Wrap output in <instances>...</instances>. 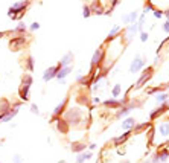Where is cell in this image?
<instances>
[{
    "label": "cell",
    "mask_w": 169,
    "mask_h": 163,
    "mask_svg": "<svg viewBox=\"0 0 169 163\" xmlns=\"http://www.w3.org/2000/svg\"><path fill=\"white\" fill-rule=\"evenodd\" d=\"M32 82H34V79H32V76L29 73H24L22 76V84L18 87V98H20L22 102L29 101V90L32 87Z\"/></svg>",
    "instance_id": "1"
},
{
    "label": "cell",
    "mask_w": 169,
    "mask_h": 163,
    "mask_svg": "<svg viewBox=\"0 0 169 163\" xmlns=\"http://www.w3.org/2000/svg\"><path fill=\"white\" fill-rule=\"evenodd\" d=\"M31 3L29 2H15L11 8L8 9V17L12 18V20H20L23 15H24V9L29 6Z\"/></svg>",
    "instance_id": "2"
},
{
    "label": "cell",
    "mask_w": 169,
    "mask_h": 163,
    "mask_svg": "<svg viewBox=\"0 0 169 163\" xmlns=\"http://www.w3.org/2000/svg\"><path fill=\"white\" fill-rule=\"evenodd\" d=\"M26 43L28 40L24 38V35H12V38H9V49L12 52H18L26 46Z\"/></svg>",
    "instance_id": "3"
},
{
    "label": "cell",
    "mask_w": 169,
    "mask_h": 163,
    "mask_svg": "<svg viewBox=\"0 0 169 163\" xmlns=\"http://www.w3.org/2000/svg\"><path fill=\"white\" fill-rule=\"evenodd\" d=\"M23 105V102L20 101V102H17V104H14L11 107V110L8 111V113H5V115H0V124H6V122H9V120H12L14 117L18 115V111H20V107Z\"/></svg>",
    "instance_id": "4"
},
{
    "label": "cell",
    "mask_w": 169,
    "mask_h": 163,
    "mask_svg": "<svg viewBox=\"0 0 169 163\" xmlns=\"http://www.w3.org/2000/svg\"><path fill=\"white\" fill-rule=\"evenodd\" d=\"M67 124L70 125H78L79 120H81V111L79 110H69L67 113H66V119H64Z\"/></svg>",
    "instance_id": "5"
},
{
    "label": "cell",
    "mask_w": 169,
    "mask_h": 163,
    "mask_svg": "<svg viewBox=\"0 0 169 163\" xmlns=\"http://www.w3.org/2000/svg\"><path fill=\"white\" fill-rule=\"evenodd\" d=\"M59 70H61V66H59V63H58L56 66H52V67L46 69L44 73H43V81H44V82H49L50 79L56 78V75H58V72H59Z\"/></svg>",
    "instance_id": "6"
},
{
    "label": "cell",
    "mask_w": 169,
    "mask_h": 163,
    "mask_svg": "<svg viewBox=\"0 0 169 163\" xmlns=\"http://www.w3.org/2000/svg\"><path fill=\"white\" fill-rule=\"evenodd\" d=\"M104 59V49L102 47H98V50L93 53V58H91V67H96L99 66Z\"/></svg>",
    "instance_id": "7"
},
{
    "label": "cell",
    "mask_w": 169,
    "mask_h": 163,
    "mask_svg": "<svg viewBox=\"0 0 169 163\" xmlns=\"http://www.w3.org/2000/svg\"><path fill=\"white\" fill-rule=\"evenodd\" d=\"M67 102H69V99H67V98H64V99H63L59 104L56 105L55 110H54V113H52V115H54V119L59 117L61 115H63V113H64V110H66V107H67Z\"/></svg>",
    "instance_id": "8"
},
{
    "label": "cell",
    "mask_w": 169,
    "mask_h": 163,
    "mask_svg": "<svg viewBox=\"0 0 169 163\" xmlns=\"http://www.w3.org/2000/svg\"><path fill=\"white\" fill-rule=\"evenodd\" d=\"M54 122H56V128H58V131H61L63 134H67L69 131V124L64 120V119H61V117H56V119H54Z\"/></svg>",
    "instance_id": "9"
},
{
    "label": "cell",
    "mask_w": 169,
    "mask_h": 163,
    "mask_svg": "<svg viewBox=\"0 0 169 163\" xmlns=\"http://www.w3.org/2000/svg\"><path fill=\"white\" fill-rule=\"evenodd\" d=\"M11 102L8 101V99H5V98H2L0 99V115H5V113H8L9 110H11Z\"/></svg>",
    "instance_id": "10"
},
{
    "label": "cell",
    "mask_w": 169,
    "mask_h": 163,
    "mask_svg": "<svg viewBox=\"0 0 169 163\" xmlns=\"http://www.w3.org/2000/svg\"><path fill=\"white\" fill-rule=\"evenodd\" d=\"M143 64H145V61H143L142 58H136L134 61L131 63V67H130V72H133V73H134V72H139V70H140L142 67H143Z\"/></svg>",
    "instance_id": "11"
},
{
    "label": "cell",
    "mask_w": 169,
    "mask_h": 163,
    "mask_svg": "<svg viewBox=\"0 0 169 163\" xmlns=\"http://www.w3.org/2000/svg\"><path fill=\"white\" fill-rule=\"evenodd\" d=\"M72 59H73V53H72V52H67V53L61 58V61H59V66H61V67H69V66H70V63H72Z\"/></svg>",
    "instance_id": "12"
},
{
    "label": "cell",
    "mask_w": 169,
    "mask_h": 163,
    "mask_svg": "<svg viewBox=\"0 0 169 163\" xmlns=\"http://www.w3.org/2000/svg\"><path fill=\"white\" fill-rule=\"evenodd\" d=\"M136 18H137V12L131 11L130 14H126V15L122 17V22H124L125 24H131V23H134L136 22Z\"/></svg>",
    "instance_id": "13"
},
{
    "label": "cell",
    "mask_w": 169,
    "mask_h": 163,
    "mask_svg": "<svg viewBox=\"0 0 169 163\" xmlns=\"http://www.w3.org/2000/svg\"><path fill=\"white\" fill-rule=\"evenodd\" d=\"M70 72H72V66H69V67H61V70H59V72H58V75H56V78L63 82Z\"/></svg>",
    "instance_id": "14"
},
{
    "label": "cell",
    "mask_w": 169,
    "mask_h": 163,
    "mask_svg": "<svg viewBox=\"0 0 169 163\" xmlns=\"http://www.w3.org/2000/svg\"><path fill=\"white\" fill-rule=\"evenodd\" d=\"M134 127H136V119H133V117H128V119H125L122 122V128L124 130H134Z\"/></svg>",
    "instance_id": "15"
},
{
    "label": "cell",
    "mask_w": 169,
    "mask_h": 163,
    "mask_svg": "<svg viewBox=\"0 0 169 163\" xmlns=\"http://www.w3.org/2000/svg\"><path fill=\"white\" fill-rule=\"evenodd\" d=\"M149 78H151V69H148L146 72H143V73H142V76H140V79L137 81V87H140V85H142V84H143V82H145V81H148Z\"/></svg>",
    "instance_id": "16"
},
{
    "label": "cell",
    "mask_w": 169,
    "mask_h": 163,
    "mask_svg": "<svg viewBox=\"0 0 169 163\" xmlns=\"http://www.w3.org/2000/svg\"><path fill=\"white\" fill-rule=\"evenodd\" d=\"M158 133H160L161 136H168L169 134V124L168 122H163V124L158 125Z\"/></svg>",
    "instance_id": "17"
},
{
    "label": "cell",
    "mask_w": 169,
    "mask_h": 163,
    "mask_svg": "<svg viewBox=\"0 0 169 163\" xmlns=\"http://www.w3.org/2000/svg\"><path fill=\"white\" fill-rule=\"evenodd\" d=\"M85 148H87V145H85V143H81V142H79V143H73V145H72V151H73V152H79V154L84 151Z\"/></svg>",
    "instance_id": "18"
},
{
    "label": "cell",
    "mask_w": 169,
    "mask_h": 163,
    "mask_svg": "<svg viewBox=\"0 0 169 163\" xmlns=\"http://www.w3.org/2000/svg\"><path fill=\"white\" fill-rule=\"evenodd\" d=\"M158 159V162H166L168 160V157H169V151L168 150H161L160 152H157V155H156Z\"/></svg>",
    "instance_id": "19"
},
{
    "label": "cell",
    "mask_w": 169,
    "mask_h": 163,
    "mask_svg": "<svg viewBox=\"0 0 169 163\" xmlns=\"http://www.w3.org/2000/svg\"><path fill=\"white\" fill-rule=\"evenodd\" d=\"M89 159H91V152H81L78 155V159H76V163H82L85 160H89Z\"/></svg>",
    "instance_id": "20"
},
{
    "label": "cell",
    "mask_w": 169,
    "mask_h": 163,
    "mask_svg": "<svg viewBox=\"0 0 169 163\" xmlns=\"http://www.w3.org/2000/svg\"><path fill=\"white\" fill-rule=\"evenodd\" d=\"M133 108H134V105H126V107H124V108H120V110H119L117 116H119V117L126 116V115H128V113H130V111H131Z\"/></svg>",
    "instance_id": "21"
},
{
    "label": "cell",
    "mask_w": 169,
    "mask_h": 163,
    "mask_svg": "<svg viewBox=\"0 0 169 163\" xmlns=\"http://www.w3.org/2000/svg\"><path fill=\"white\" fill-rule=\"evenodd\" d=\"M120 92H122V85H120V84H116V85L113 87V92H111L113 99H116V98L120 94Z\"/></svg>",
    "instance_id": "22"
},
{
    "label": "cell",
    "mask_w": 169,
    "mask_h": 163,
    "mask_svg": "<svg viewBox=\"0 0 169 163\" xmlns=\"http://www.w3.org/2000/svg\"><path fill=\"white\" fill-rule=\"evenodd\" d=\"M34 63H35V59L32 57H28V59H26V69L29 70V72H34Z\"/></svg>",
    "instance_id": "23"
},
{
    "label": "cell",
    "mask_w": 169,
    "mask_h": 163,
    "mask_svg": "<svg viewBox=\"0 0 169 163\" xmlns=\"http://www.w3.org/2000/svg\"><path fill=\"white\" fill-rule=\"evenodd\" d=\"M169 94L168 93H158L156 96V99H157V102H165V101H168Z\"/></svg>",
    "instance_id": "24"
},
{
    "label": "cell",
    "mask_w": 169,
    "mask_h": 163,
    "mask_svg": "<svg viewBox=\"0 0 169 163\" xmlns=\"http://www.w3.org/2000/svg\"><path fill=\"white\" fill-rule=\"evenodd\" d=\"M128 136H130V131H128V133H124V134H122V136H119V137H116V139H114V143H116V145H119V143H120V142H124Z\"/></svg>",
    "instance_id": "25"
},
{
    "label": "cell",
    "mask_w": 169,
    "mask_h": 163,
    "mask_svg": "<svg viewBox=\"0 0 169 163\" xmlns=\"http://www.w3.org/2000/svg\"><path fill=\"white\" fill-rule=\"evenodd\" d=\"M119 29H120V26H114L111 31H110V34H108V40H110V38H113L114 35L117 34V32H119Z\"/></svg>",
    "instance_id": "26"
},
{
    "label": "cell",
    "mask_w": 169,
    "mask_h": 163,
    "mask_svg": "<svg viewBox=\"0 0 169 163\" xmlns=\"http://www.w3.org/2000/svg\"><path fill=\"white\" fill-rule=\"evenodd\" d=\"M148 125H149L148 122H143V124H140V125H136V127H134V130H133V131H136V133H137V131H140V130L146 128Z\"/></svg>",
    "instance_id": "27"
},
{
    "label": "cell",
    "mask_w": 169,
    "mask_h": 163,
    "mask_svg": "<svg viewBox=\"0 0 169 163\" xmlns=\"http://www.w3.org/2000/svg\"><path fill=\"white\" fill-rule=\"evenodd\" d=\"M31 113H32V115H40V110H38V105H35V104H32V105H31Z\"/></svg>",
    "instance_id": "28"
},
{
    "label": "cell",
    "mask_w": 169,
    "mask_h": 163,
    "mask_svg": "<svg viewBox=\"0 0 169 163\" xmlns=\"http://www.w3.org/2000/svg\"><path fill=\"white\" fill-rule=\"evenodd\" d=\"M12 162H14V163H23L22 155H18V154H15V155L12 157Z\"/></svg>",
    "instance_id": "29"
},
{
    "label": "cell",
    "mask_w": 169,
    "mask_h": 163,
    "mask_svg": "<svg viewBox=\"0 0 169 163\" xmlns=\"http://www.w3.org/2000/svg\"><path fill=\"white\" fill-rule=\"evenodd\" d=\"M90 11H91L90 6H84V12H82V15H84V17H89V15L91 14Z\"/></svg>",
    "instance_id": "30"
},
{
    "label": "cell",
    "mask_w": 169,
    "mask_h": 163,
    "mask_svg": "<svg viewBox=\"0 0 169 163\" xmlns=\"http://www.w3.org/2000/svg\"><path fill=\"white\" fill-rule=\"evenodd\" d=\"M31 31H38L40 29V23H37V22H34V23L31 24V28H29Z\"/></svg>",
    "instance_id": "31"
},
{
    "label": "cell",
    "mask_w": 169,
    "mask_h": 163,
    "mask_svg": "<svg viewBox=\"0 0 169 163\" xmlns=\"http://www.w3.org/2000/svg\"><path fill=\"white\" fill-rule=\"evenodd\" d=\"M161 28H163V31H165V32H168V34H169V18L166 20V22H165V23H163V26H161Z\"/></svg>",
    "instance_id": "32"
},
{
    "label": "cell",
    "mask_w": 169,
    "mask_h": 163,
    "mask_svg": "<svg viewBox=\"0 0 169 163\" xmlns=\"http://www.w3.org/2000/svg\"><path fill=\"white\" fill-rule=\"evenodd\" d=\"M140 40H142V41H146V40H148V34H146V32H142V34H140Z\"/></svg>",
    "instance_id": "33"
},
{
    "label": "cell",
    "mask_w": 169,
    "mask_h": 163,
    "mask_svg": "<svg viewBox=\"0 0 169 163\" xmlns=\"http://www.w3.org/2000/svg\"><path fill=\"white\" fill-rule=\"evenodd\" d=\"M154 15H156L157 18H160V17L163 15V12H161V11H157V9H156V11H154Z\"/></svg>",
    "instance_id": "34"
},
{
    "label": "cell",
    "mask_w": 169,
    "mask_h": 163,
    "mask_svg": "<svg viewBox=\"0 0 169 163\" xmlns=\"http://www.w3.org/2000/svg\"><path fill=\"white\" fill-rule=\"evenodd\" d=\"M8 34V32H6V31H2V32H0V38H2V37H5V35Z\"/></svg>",
    "instance_id": "35"
},
{
    "label": "cell",
    "mask_w": 169,
    "mask_h": 163,
    "mask_svg": "<svg viewBox=\"0 0 169 163\" xmlns=\"http://www.w3.org/2000/svg\"><path fill=\"white\" fill-rule=\"evenodd\" d=\"M89 148H90V150H95V148H96V145H95V143H90V146H89Z\"/></svg>",
    "instance_id": "36"
},
{
    "label": "cell",
    "mask_w": 169,
    "mask_h": 163,
    "mask_svg": "<svg viewBox=\"0 0 169 163\" xmlns=\"http://www.w3.org/2000/svg\"><path fill=\"white\" fill-rule=\"evenodd\" d=\"M165 15H168V17H169V9H168V11H165Z\"/></svg>",
    "instance_id": "37"
},
{
    "label": "cell",
    "mask_w": 169,
    "mask_h": 163,
    "mask_svg": "<svg viewBox=\"0 0 169 163\" xmlns=\"http://www.w3.org/2000/svg\"><path fill=\"white\" fill-rule=\"evenodd\" d=\"M122 163H130V162H128V160H124V162H122Z\"/></svg>",
    "instance_id": "38"
},
{
    "label": "cell",
    "mask_w": 169,
    "mask_h": 163,
    "mask_svg": "<svg viewBox=\"0 0 169 163\" xmlns=\"http://www.w3.org/2000/svg\"><path fill=\"white\" fill-rule=\"evenodd\" d=\"M145 163H151V162H145Z\"/></svg>",
    "instance_id": "39"
},
{
    "label": "cell",
    "mask_w": 169,
    "mask_h": 163,
    "mask_svg": "<svg viewBox=\"0 0 169 163\" xmlns=\"http://www.w3.org/2000/svg\"><path fill=\"white\" fill-rule=\"evenodd\" d=\"M0 163H3V162H0Z\"/></svg>",
    "instance_id": "40"
},
{
    "label": "cell",
    "mask_w": 169,
    "mask_h": 163,
    "mask_svg": "<svg viewBox=\"0 0 169 163\" xmlns=\"http://www.w3.org/2000/svg\"><path fill=\"white\" fill-rule=\"evenodd\" d=\"M63 163H64V162H63Z\"/></svg>",
    "instance_id": "41"
}]
</instances>
